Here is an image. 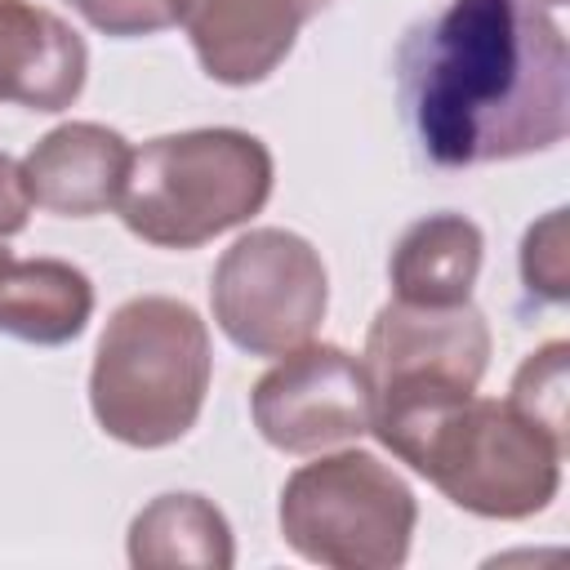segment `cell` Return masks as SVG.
<instances>
[{"mask_svg":"<svg viewBox=\"0 0 570 570\" xmlns=\"http://www.w3.org/2000/svg\"><path fill=\"white\" fill-rule=\"evenodd\" d=\"M370 432L472 517L525 521L561 490L566 441L525 419L512 401L476 396V387H374Z\"/></svg>","mask_w":570,"mask_h":570,"instance_id":"obj_2","label":"cell"},{"mask_svg":"<svg viewBox=\"0 0 570 570\" xmlns=\"http://www.w3.org/2000/svg\"><path fill=\"white\" fill-rule=\"evenodd\" d=\"M272 151L245 129H183L142 142L120 191V223L156 249H196L249 223L272 196Z\"/></svg>","mask_w":570,"mask_h":570,"instance_id":"obj_4","label":"cell"},{"mask_svg":"<svg viewBox=\"0 0 570 570\" xmlns=\"http://www.w3.org/2000/svg\"><path fill=\"white\" fill-rule=\"evenodd\" d=\"M521 281L548 303L570 298V249H566V209L543 214L521 240Z\"/></svg>","mask_w":570,"mask_h":570,"instance_id":"obj_16","label":"cell"},{"mask_svg":"<svg viewBox=\"0 0 570 570\" xmlns=\"http://www.w3.org/2000/svg\"><path fill=\"white\" fill-rule=\"evenodd\" d=\"M396 85L441 169L548 151L570 125V49L539 0H450L401 40Z\"/></svg>","mask_w":570,"mask_h":570,"instance_id":"obj_1","label":"cell"},{"mask_svg":"<svg viewBox=\"0 0 570 570\" xmlns=\"http://www.w3.org/2000/svg\"><path fill=\"white\" fill-rule=\"evenodd\" d=\"M370 387L387 383H454L476 387L490 365V325L472 303L454 307H419V303H387L379 307L365 356H361Z\"/></svg>","mask_w":570,"mask_h":570,"instance_id":"obj_8","label":"cell"},{"mask_svg":"<svg viewBox=\"0 0 570 570\" xmlns=\"http://www.w3.org/2000/svg\"><path fill=\"white\" fill-rule=\"evenodd\" d=\"M89 76L85 40L31 0H0V102L27 111H62Z\"/></svg>","mask_w":570,"mask_h":570,"instance_id":"obj_11","label":"cell"},{"mask_svg":"<svg viewBox=\"0 0 570 570\" xmlns=\"http://www.w3.org/2000/svg\"><path fill=\"white\" fill-rule=\"evenodd\" d=\"M281 539L312 566L396 570L419 525L414 490L396 468L365 450L303 463L281 490Z\"/></svg>","mask_w":570,"mask_h":570,"instance_id":"obj_5","label":"cell"},{"mask_svg":"<svg viewBox=\"0 0 570 570\" xmlns=\"http://www.w3.org/2000/svg\"><path fill=\"white\" fill-rule=\"evenodd\" d=\"M0 254H4V240H0Z\"/></svg>","mask_w":570,"mask_h":570,"instance_id":"obj_20","label":"cell"},{"mask_svg":"<svg viewBox=\"0 0 570 570\" xmlns=\"http://www.w3.org/2000/svg\"><path fill=\"white\" fill-rule=\"evenodd\" d=\"M539 4H543V9H548V4H566V0H539Z\"/></svg>","mask_w":570,"mask_h":570,"instance_id":"obj_19","label":"cell"},{"mask_svg":"<svg viewBox=\"0 0 570 570\" xmlns=\"http://www.w3.org/2000/svg\"><path fill=\"white\" fill-rule=\"evenodd\" d=\"M214 374L209 330L183 298L142 294L111 312L89 370V410L107 436L134 450L183 441Z\"/></svg>","mask_w":570,"mask_h":570,"instance_id":"obj_3","label":"cell"},{"mask_svg":"<svg viewBox=\"0 0 570 570\" xmlns=\"http://www.w3.org/2000/svg\"><path fill=\"white\" fill-rule=\"evenodd\" d=\"M27 214H31V196L22 183V165L0 151V240L18 236L27 227Z\"/></svg>","mask_w":570,"mask_h":570,"instance_id":"obj_18","label":"cell"},{"mask_svg":"<svg viewBox=\"0 0 570 570\" xmlns=\"http://www.w3.org/2000/svg\"><path fill=\"white\" fill-rule=\"evenodd\" d=\"M254 428L285 454H316L370 432L374 387L365 365L334 343L285 352L249 392Z\"/></svg>","mask_w":570,"mask_h":570,"instance_id":"obj_7","label":"cell"},{"mask_svg":"<svg viewBox=\"0 0 570 570\" xmlns=\"http://www.w3.org/2000/svg\"><path fill=\"white\" fill-rule=\"evenodd\" d=\"M129 566L138 570H169V566H196V570H232L236 543L227 517L205 494H156L134 521H129Z\"/></svg>","mask_w":570,"mask_h":570,"instance_id":"obj_14","label":"cell"},{"mask_svg":"<svg viewBox=\"0 0 570 570\" xmlns=\"http://www.w3.org/2000/svg\"><path fill=\"white\" fill-rule=\"evenodd\" d=\"M566 352L570 347L557 338V343L539 347L534 356H525V365L517 370L512 392H508V401L525 419L543 423L561 441H566Z\"/></svg>","mask_w":570,"mask_h":570,"instance_id":"obj_15","label":"cell"},{"mask_svg":"<svg viewBox=\"0 0 570 570\" xmlns=\"http://www.w3.org/2000/svg\"><path fill=\"white\" fill-rule=\"evenodd\" d=\"M102 36H151L174 27V0H67Z\"/></svg>","mask_w":570,"mask_h":570,"instance_id":"obj_17","label":"cell"},{"mask_svg":"<svg viewBox=\"0 0 570 570\" xmlns=\"http://www.w3.org/2000/svg\"><path fill=\"white\" fill-rule=\"evenodd\" d=\"M334 0H174V22L187 31L209 80L245 89L267 80L294 49L298 31Z\"/></svg>","mask_w":570,"mask_h":570,"instance_id":"obj_9","label":"cell"},{"mask_svg":"<svg viewBox=\"0 0 570 570\" xmlns=\"http://www.w3.org/2000/svg\"><path fill=\"white\" fill-rule=\"evenodd\" d=\"M134 147L98 120H67L49 129L22 160L31 205L62 218H94L120 205Z\"/></svg>","mask_w":570,"mask_h":570,"instance_id":"obj_10","label":"cell"},{"mask_svg":"<svg viewBox=\"0 0 570 570\" xmlns=\"http://www.w3.org/2000/svg\"><path fill=\"white\" fill-rule=\"evenodd\" d=\"M481 249H485L481 227L454 209L410 223L387 263L392 298L419 307L472 303V285L481 276Z\"/></svg>","mask_w":570,"mask_h":570,"instance_id":"obj_12","label":"cell"},{"mask_svg":"<svg viewBox=\"0 0 570 570\" xmlns=\"http://www.w3.org/2000/svg\"><path fill=\"white\" fill-rule=\"evenodd\" d=\"M94 316V285L62 258H13L0 254V334L62 347L85 334Z\"/></svg>","mask_w":570,"mask_h":570,"instance_id":"obj_13","label":"cell"},{"mask_svg":"<svg viewBox=\"0 0 570 570\" xmlns=\"http://www.w3.org/2000/svg\"><path fill=\"white\" fill-rule=\"evenodd\" d=\"M218 330L249 356H285L325 321L330 276L312 240L285 227H254L232 240L209 276Z\"/></svg>","mask_w":570,"mask_h":570,"instance_id":"obj_6","label":"cell"}]
</instances>
